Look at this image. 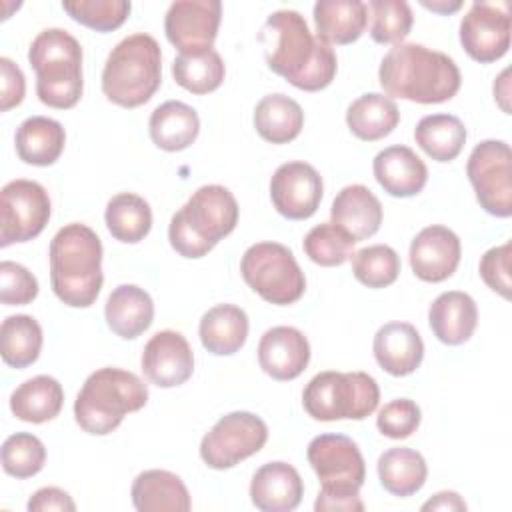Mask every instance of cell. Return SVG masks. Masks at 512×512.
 <instances>
[{
    "mask_svg": "<svg viewBox=\"0 0 512 512\" xmlns=\"http://www.w3.org/2000/svg\"><path fill=\"white\" fill-rule=\"evenodd\" d=\"M414 140L432 160L450 162L466 144V128L458 116L430 114L416 124Z\"/></svg>",
    "mask_w": 512,
    "mask_h": 512,
    "instance_id": "35",
    "label": "cell"
},
{
    "mask_svg": "<svg viewBox=\"0 0 512 512\" xmlns=\"http://www.w3.org/2000/svg\"><path fill=\"white\" fill-rule=\"evenodd\" d=\"M36 72L38 100L50 108L68 110L78 104L84 88L82 46L62 28L42 30L28 48Z\"/></svg>",
    "mask_w": 512,
    "mask_h": 512,
    "instance_id": "8",
    "label": "cell"
},
{
    "mask_svg": "<svg viewBox=\"0 0 512 512\" xmlns=\"http://www.w3.org/2000/svg\"><path fill=\"white\" fill-rule=\"evenodd\" d=\"M222 18L218 0H176L164 18V32L180 54L210 50Z\"/></svg>",
    "mask_w": 512,
    "mask_h": 512,
    "instance_id": "15",
    "label": "cell"
},
{
    "mask_svg": "<svg viewBox=\"0 0 512 512\" xmlns=\"http://www.w3.org/2000/svg\"><path fill=\"white\" fill-rule=\"evenodd\" d=\"M322 194V178L308 162H284L272 174V204L288 220L310 218L318 210Z\"/></svg>",
    "mask_w": 512,
    "mask_h": 512,
    "instance_id": "16",
    "label": "cell"
},
{
    "mask_svg": "<svg viewBox=\"0 0 512 512\" xmlns=\"http://www.w3.org/2000/svg\"><path fill=\"white\" fill-rule=\"evenodd\" d=\"M16 154L22 162L32 166L54 164L66 144V132L58 120L46 116L26 118L14 136Z\"/></svg>",
    "mask_w": 512,
    "mask_h": 512,
    "instance_id": "30",
    "label": "cell"
},
{
    "mask_svg": "<svg viewBox=\"0 0 512 512\" xmlns=\"http://www.w3.org/2000/svg\"><path fill=\"white\" fill-rule=\"evenodd\" d=\"M378 80L388 98L440 104L456 96L462 76L444 52L422 44H396L382 58Z\"/></svg>",
    "mask_w": 512,
    "mask_h": 512,
    "instance_id": "2",
    "label": "cell"
},
{
    "mask_svg": "<svg viewBox=\"0 0 512 512\" xmlns=\"http://www.w3.org/2000/svg\"><path fill=\"white\" fill-rule=\"evenodd\" d=\"M64 404L62 384L46 374L22 382L10 396V410L22 422L42 424L56 418Z\"/></svg>",
    "mask_w": 512,
    "mask_h": 512,
    "instance_id": "31",
    "label": "cell"
},
{
    "mask_svg": "<svg viewBox=\"0 0 512 512\" xmlns=\"http://www.w3.org/2000/svg\"><path fill=\"white\" fill-rule=\"evenodd\" d=\"M42 350V328L36 318L16 314L2 320L0 326V354L12 368H26L34 364Z\"/></svg>",
    "mask_w": 512,
    "mask_h": 512,
    "instance_id": "37",
    "label": "cell"
},
{
    "mask_svg": "<svg viewBox=\"0 0 512 512\" xmlns=\"http://www.w3.org/2000/svg\"><path fill=\"white\" fill-rule=\"evenodd\" d=\"M104 316L108 328L116 336L132 340L150 328L154 320V302L144 288L136 284H120L110 292Z\"/></svg>",
    "mask_w": 512,
    "mask_h": 512,
    "instance_id": "25",
    "label": "cell"
},
{
    "mask_svg": "<svg viewBox=\"0 0 512 512\" xmlns=\"http://www.w3.org/2000/svg\"><path fill=\"white\" fill-rule=\"evenodd\" d=\"M38 296V280L18 262L0 264V300L6 306H24Z\"/></svg>",
    "mask_w": 512,
    "mask_h": 512,
    "instance_id": "45",
    "label": "cell"
},
{
    "mask_svg": "<svg viewBox=\"0 0 512 512\" xmlns=\"http://www.w3.org/2000/svg\"><path fill=\"white\" fill-rule=\"evenodd\" d=\"M238 224V202L220 184L200 186L172 216L170 246L184 258L206 256Z\"/></svg>",
    "mask_w": 512,
    "mask_h": 512,
    "instance_id": "5",
    "label": "cell"
},
{
    "mask_svg": "<svg viewBox=\"0 0 512 512\" xmlns=\"http://www.w3.org/2000/svg\"><path fill=\"white\" fill-rule=\"evenodd\" d=\"M304 126V112L286 94H268L254 108V128L270 144L292 142Z\"/></svg>",
    "mask_w": 512,
    "mask_h": 512,
    "instance_id": "34",
    "label": "cell"
},
{
    "mask_svg": "<svg viewBox=\"0 0 512 512\" xmlns=\"http://www.w3.org/2000/svg\"><path fill=\"white\" fill-rule=\"evenodd\" d=\"M380 388L366 372L316 374L302 392V404L308 416L320 422L364 420L378 408Z\"/></svg>",
    "mask_w": 512,
    "mask_h": 512,
    "instance_id": "9",
    "label": "cell"
},
{
    "mask_svg": "<svg viewBox=\"0 0 512 512\" xmlns=\"http://www.w3.org/2000/svg\"><path fill=\"white\" fill-rule=\"evenodd\" d=\"M130 494L138 512H188L192 508L186 484L168 470L140 472Z\"/></svg>",
    "mask_w": 512,
    "mask_h": 512,
    "instance_id": "26",
    "label": "cell"
},
{
    "mask_svg": "<svg viewBox=\"0 0 512 512\" xmlns=\"http://www.w3.org/2000/svg\"><path fill=\"white\" fill-rule=\"evenodd\" d=\"M376 182L396 198H410L422 192L428 180L424 160L408 146L396 144L380 150L372 162Z\"/></svg>",
    "mask_w": 512,
    "mask_h": 512,
    "instance_id": "20",
    "label": "cell"
},
{
    "mask_svg": "<svg viewBox=\"0 0 512 512\" xmlns=\"http://www.w3.org/2000/svg\"><path fill=\"white\" fill-rule=\"evenodd\" d=\"M374 358L392 376L416 372L424 358V342L408 322H388L374 336Z\"/></svg>",
    "mask_w": 512,
    "mask_h": 512,
    "instance_id": "23",
    "label": "cell"
},
{
    "mask_svg": "<svg viewBox=\"0 0 512 512\" xmlns=\"http://www.w3.org/2000/svg\"><path fill=\"white\" fill-rule=\"evenodd\" d=\"M510 30L508 2H472L460 22V44L472 60L488 64L508 52Z\"/></svg>",
    "mask_w": 512,
    "mask_h": 512,
    "instance_id": "14",
    "label": "cell"
},
{
    "mask_svg": "<svg viewBox=\"0 0 512 512\" xmlns=\"http://www.w3.org/2000/svg\"><path fill=\"white\" fill-rule=\"evenodd\" d=\"M428 476L426 460L420 452L404 446L388 448L378 458V478L386 492L406 498L416 494Z\"/></svg>",
    "mask_w": 512,
    "mask_h": 512,
    "instance_id": "33",
    "label": "cell"
},
{
    "mask_svg": "<svg viewBox=\"0 0 512 512\" xmlns=\"http://www.w3.org/2000/svg\"><path fill=\"white\" fill-rule=\"evenodd\" d=\"M140 364L152 384L158 388H174L192 376L194 354L180 332L160 330L146 342Z\"/></svg>",
    "mask_w": 512,
    "mask_h": 512,
    "instance_id": "17",
    "label": "cell"
},
{
    "mask_svg": "<svg viewBox=\"0 0 512 512\" xmlns=\"http://www.w3.org/2000/svg\"><path fill=\"white\" fill-rule=\"evenodd\" d=\"M258 362L274 380H294L310 362L308 338L294 326H274L258 342Z\"/></svg>",
    "mask_w": 512,
    "mask_h": 512,
    "instance_id": "19",
    "label": "cell"
},
{
    "mask_svg": "<svg viewBox=\"0 0 512 512\" xmlns=\"http://www.w3.org/2000/svg\"><path fill=\"white\" fill-rule=\"evenodd\" d=\"M368 22V6L360 0H318L314 4L316 36L326 44L356 42Z\"/></svg>",
    "mask_w": 512,
    "mask_h": 512,
    "instance_id": "27",
    "label": "cell"
},
{
    "mask_svg": "<svg viewBox=\"0 0 512 512\" xmlns=\"http://www.w3.org/2000/svg\"><path fill=\"white\" fill-rule=\"evenodd\" d=\"M428 324L434 336L448 346H458L470 340L478 324V308L472 296L460 290L442 292L430 304Z\"/></svg>",
    "mask_w": 512,
    "mask_h": 512,
    "instance_id": "24",
    "label": "cell"
},
{
    "mask_svg": "<svg viewBox=\"0 0 512 512\" xmlns=\"http://www.w3.org/2000/svg\"><path fill=\"white\" fill-rule=\"evenodd\" d=\"M50 198L34 180H12L0 192V246L36 238L50 220Z\"/></svg>",
    "mask_w": 512,
    "mask_h": 512,
    "instance_id": "13",
    "label": "cell"
},
{
    "mask_svg": "<svg viewBox=\"0 0 512 512\" xmlns=\"http://www.w3.org/2000/svg\"><path fill=\"white\" fill-rule=\"evenodd\" d=\"M202 346L216 356L238 352L248 338V316L234 304H216L200 318Z\"/></svg>",
    "mask_w": 512,
    "mask_h": 512,
    "instance_id": "28",
    "label": "cell"
},
{
    "mask_svg": "<svg viewBox=\"0 0 512 512\" xmlns=\"http://www.w3.org/2000/svg\"><path fill=\"white\" fill-rule=\"evenodd\" d=\"M366 6L372 14V40L378 44H402L414 22L410 4L404 0H370Z\"/></svg>",
    "mask_w": 512,
    "mask_h": 512,
    "instance_id": "40",
    "label": "cell"
},
{
    "mask_svg": "<svg viewBox=\"0 0 512 512\" xmlns=\"http://www.w3.org/2000/svg\"><path fill=\"white\" fill-rule=\"evenodd\" d=\"M0 78V110L8 112L24 100L26 80L22 70L6 56L0 58Z\"/></svg>",
    "mask_w": 512,
    "mask_h": 512,
    "instance_id": "47",
    "label": "cell"
},
{
    "mask_svg": "<svg viewBox=\"0 0 512 512\" xmlns=\"http://www.w3.org/2000/svg\"><path fill=\"white\" fill-rule=\"evenodd\" d=\"M354 240L342 232L332 222H322L314 226L304 236V252L306 256L320 266H340L352 256Z\"/></svg>",
    "mask_w": 512,
    "mask_h": 512,
    "instance_id": "41",
    "label": "cell"
},
{
    "mask_svg": "<svg viewBox=\"0 0 512 512\" xmlns=\"http://www.w3.org/2000/svg\"><path fill=\"white\" fill-rule=\"evenodd\" d=\"M28 510L30 512H50V510H58V512H74L76 504L70 498L68 492L56 488V486H46L36 490L30 500H28Z\"/></svg>",
    "mask_w": 512,
    "mask_h": 512,
    "instance_id": "48",
    "label": "cell"
},
{
    "mask_svg": "<svg viewBox=\"0 0 512 512\" xmlns=\"http://www.w3.org/2000/svg\"><path fill=\"white\" fill-rule=\"evenodd\" d=\"M422 6L440 14H450V12H456L462 6V2H422Z\"/></svg>",
    "mask_w": 512,
    "mask_h": 512,
    "instance_id": "50",
    "label": "cell"
},
{
    "mask_svg": "<svg viewBox=\"0 0 512 512\" xmlns=\"http://www.w3.org/2000/svg\"><path fill=\"white\" fill-rule=\"evenodd\" d=\"M478 204L492 216L512 214V152L504 140H484L474 146L466 164Z\"/></svg>",
    "mask_w": 512,
    "mask_h": 512,
    "instance_id": "11",
    "label": "cell"
},
{
    "mask_svg": "<svg viewBox=\"0 0 512 512\" xmlns=\"http://www.w3.org/2000/svg\"><path fill=\"white\" fill-rule=\"evenodd\" d=\"M244 282L266 302L286 306L302 298L306 278L290 248L278 242L252 244L240 262Z\"/></svg>",
    "mask_w": 512,
    "mask_h": 512,
    "instance_id": "10",
    "label": "cell"
},
{
    "mask_svg": "<svg viewBox=\"0 0 512 512\" xmlns=\"http://www.w3.org/2000/svg\"><path fill=\"white\" fill-rule=\"evenodd\" d=\"M268 440L266 422L252 412L222 416L200 442V458L214 470H226L260 452Z\"/></svg>",
    "mask_w": 512,
    "mask_h": 512,
    "instance_id": "12",
    "label": "cell"
},
{
    "mask_svg": "<svg viewBox=\"0 0 512 512\" xmlns=\"http://www.w3.org/2000/svg\"><path fill=\"white\" fill-rule=\"evenodd\" d=\"M332 224L354 242L374 236L382 224V204L364 184L344 186L330 208Z\"/></svg>",
    "mask_w": 512,
    "mask_h": 512,
    "instance_id": "22",
    "label": "cell"
},
{
    "mask_svg": "<svg viewBox=\"0 0 512 512\" xmlns=\"http://www.w3.org/2000/svg\"><path fill=\"white\" fill-rule=\"evenodd\" d=\"M398 122L400 112L396 102L378 92L362 94L346 110V124L350 132L364 142H374L388 136Z\"/></svg>",
    "mask_w": 512,
    "mask_h": 512,
    "instance_id": "32",
    "label": "cell"
},
{
    "mask_svg": "<svg viewBox=\"0 0 512 512\" xmlns=\"http://www.w3.org/2000/svg\"><path fill=\"white\" fill-rule=\"evenodd\" d=\"M104 220L112 238L126 244H136L144 240L152 228V210L142 196L122 192L110 198L106 204Z\"/></svg>",
    "mask_w": 512,
    "mask_h": 512,
    "instance_id": "36",
    "label": "cell"
},
{
    "mask_svg": "<svg viewBox=\"0 0 512 512\" xmlns=\"http://www.w3.org/2000/svg\"><path fill=\"white\" fill-rule=\"evenodd\" d=\"M352 274L368 288H386L400 274V256L386 244H372L352 252Z\"/></svg>",
    "mask_w": 512,
    "mask_h": 512,
    "instance_id": "39",
    "label": "cell"
},
{
    "mask_svg": "<svg viewBox=\"0 0 512 512\" xmlns=\"http://www.w3.org/2000/svg\"><path fill=\"white\" fill-rule=\"evenodd\" d=\"M148 130L160 150L178 152L198 138L200 118L192 106L180 100H168L150 114Z\"/></svg>",
    "mask_w": 512,
    "mask_h": 512,
    "instance_id": "29",
    "label": "cell"
},
{
    "mask_svg": "<svg viewBox=\"0 0 512 512\" xmlns=\"http://www.w3.org/2000/svg\"><path fill=\"white\" fill-rule=\"evenodd\" d=\"M148 402L146 384L128 370L100 368L92 372L74 402L78 426L94 436L114 432L128 412L144 408Z\"/></svg>",
    "mask_w": 512,
    "mask_h": 512,
    "instance_id": "7",
    "label": "cell"
},
{
    "mask_svg": "<svg viewBox=\"0 0 512 512\" xmlns=\"http://www.w3.org/2000/svg\"><path fill=\"white\" fill-rule=\"evenodd\" d=\"M62 8L86 28L112 32L126 22L132 6L126 0H64Z\"/></svg>",
    "mask_w": 512,
    "mask_h": 512,
    "instance_id": "42",
    "label": "cell"
},
{
    "mask_svg": "<svg viewBox=\"0 0 512 512\" xmlns=\"http://www.w3.org/2000/svg\"><path fill=\"white\" fill-rule=\"evenodd\" d=\"M258 42L264 48L268 68L286 78L294 88L304 92H318L336 76V54L318 36H312L304 16L296 10L272 12Z\"/></svg>",
    "mask_w": 512,
    "mask_h": 512,
    "instance_id": "1",
    "label": "cell"
},
{
    "mask_svg": "<svg viewBox=\"0 0 512 512\" xmlns=\"http://www.w3.org/2000/svg\"><path fill=\"white\" fill-rule=\"evenodd\" d=\"M46 448L34 434L16 432L2 444V468L14 478H30L44 468Z\"/></svg>",
    "mask_w": 512,
    "mask_h": 512,
    "instance_id": "43",
    "label": "cell"
},
{
    "mask_svg": "<svg viewBox=\"0 0 512 512\" xmlns=\"http://www.w3.org/2000/svg\"><path fill=\"white\" fill-rule=\"evenodd\" d=\"M420 420L422 412L414 400L396 398L380 408L376 416V426L384 436L392 440H404L418 430Z\"/></svg>",
    "mask_w": 512,
    "mask_h": 512,
    "instance_id": "44",
    "label": "cell"
},
{
    "mask_svg": "<svg viewBox=\"0 0 512 512\" xmlns=\"http://www.w3.org/2000/svg\"><path fill=\"white\" fill-rule=\"evenodd\" d=\"M422 510H466V502L456 492H438L428 502L422 504Z\"/></svg>",
    "mask_w": 512,
    "mask_h": 512,
    "instance_id": "49",
    "label": "cell"
},
{
    "mask_svg": "<svg viewBox=\"0 0 512 512\" xmlns=\"http://www.w3.org/2000/svg\"><path fill=\"white\" fill-rule=\"evenodd\" d=\"M162 82V52L154 36L138 32L120 40L102 70L104 96L122 108L146 104Z\"/></svg>",
    "mask_w": 512,
    "mask_h": 512,
    "instance_id": "6",
    "label": "cell"
},
{
    "mask_svg": "<svg viewBox=\"0 0 512 512\" xmlns=\"http://www.w3.org/2000/svg\"><path fill=\"white\" fill-rule=\"evenodd\" d=\"M308 462L320 480L316 512H362L366 464L358 444L344 434H320L308 444Z\"/></svg>",
    "mask_w": 512,
    "mask_h": 512,
    "instance_id": "4",
    "label": "cell"
},
{
    "mask_svg": "<svg viewBox=\"0 0 512 512\" xmlns=\"http://www.w3.org/2000/svg\"><path fill=\"white\" fill-rule=\"evenodd\" d=\"M304 496V482L288 462H268L250 482V500L262 512H290Z\"/></svg>",
    "mask_w": 512,
    "mask_h": 512,
    "instance_id": "21",
    "label": "cell"
},
{
    "mask_svg": "<svg viewBox=\"0 0 512 512\" xmlns=\"http://www.w3.org/2000/svg\"><path fill=\"white\" fill-rule=\"evenodd\" d=\"M408 256L416 278L424 282H444L460 264V238L442 224L426 226L414 236Z\"/></svg>",
    "mask_w": 512,
    "mask_h": 512,
    "instance_id": "18",
    "label": "cell"
},
{
    "mask_svg": "<svg viewBox=\"0 0 512 512\" xmlns=\"http://www.w3.org/2000/svg\"><path fill=\"white\" fill-rule=\"evenodd\" d=\"M48 258L50 284L58 300L72 308L92 306L104 282L98 234L80 222L66 224L54 234Z\"/></svg>",
    "mask_w": 512,
    "mask_h": 512,
    "instance_id": "3",
    "label": "cell"
},
{
    "mask_svg": "<svg viewBox=\"0 0 512 512\" xmlns=\"http://www.w3.org/2000/svg\"><path fill=\"white\" fill-rule=\"evenodd\" d=\"M510 254H512V244L504 242L502 246H494L484 252L480 258V276L484 284L498 292L502 298H510Z\"/></svg>",
    "mask_w": 512,
    "mask_h": 512,
    "instance_id": "46",
    "label": "cell"
},
{
    "mask_svg": "<svg viewBox=\"0 0 512 512\" xmlns=\"http://www.w3.org/2000/svg\"><path fill=\"white\" fill-rule=\"evenodd\" d=\"M224 74V62L214 48L196 54H178L172 62L176 84L192 94L214 92L224 82Z\"/></svg>",
    "mask_w": 512,
    "mask_h": 512,
    "instance_id": "38",
    "label": "cell"
}]
</instances>
